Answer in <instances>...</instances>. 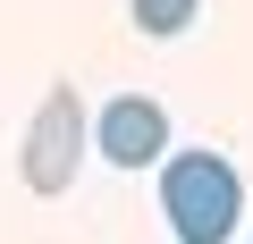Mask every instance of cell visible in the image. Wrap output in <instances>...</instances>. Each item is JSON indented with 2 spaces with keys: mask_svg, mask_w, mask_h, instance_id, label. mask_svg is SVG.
Wrapping results in <instances>:
<instances>
[{
  "mask_svg": "<svg viewBox=\"0 0 253 244\" xmlns=\"http://www.w3.org/2000/svg\"><path fill=\"white\" fill-rule=\"evenodd\" d=\"M76 143H84V101H76V84H51L34 127H26V160H17L26 185L34 194H68L76 185Z\"/></svg>",
  "mask_w": 253,
  "mask_h": 244,
  "instance_id": "cell-2",
  "label": "cell"
},
{
  "mask_svg": "<svg viewBox=\"0 0 253 244\" xmlns=\"http://www.w3.org/2000/svg\"><path fill=\"white\" fill-rule=\"evenodd\" d=\"M93 152H101L110 169H152V160H169V109H161L152 93H118V101L93 118Z\"/></svg>",
  "mask_w": 253,
  "mask_h": 244,
  "instance_id": "cell-3",
  "label": "cell"
},
{
  "mask_svg": "<svg viewBox=\"0 0 253 244\" xmlns=\"http://www.w3.org/2000/svg\"><path fill=\"white\" fill-rule=\"evenodd\" d=\"M161 219L177 244H228L245 219V185L219 152H169L161 160Z\"/></svg>",
  "mask_w": 253,
  "mask_h": 244,
  "instance_id": "cell-1",
  "label": "cell"
},
{
  "mask_svg": "<svg viewBox=\"0 0 253 244\" xmlns=\"http://www.w3.org/2000/svg\"><path fill=\"white\" fill-rule=\"evenodd\" d=\"M126 9H135V26H144L152 42H169V34H186V26H194L203 0H126Z\"/></svg>",
  "mask_w": 253,
  "mask_h": 244,
  "instance_id": "cell-4",
  "label": "cell"
}]
</instances>
